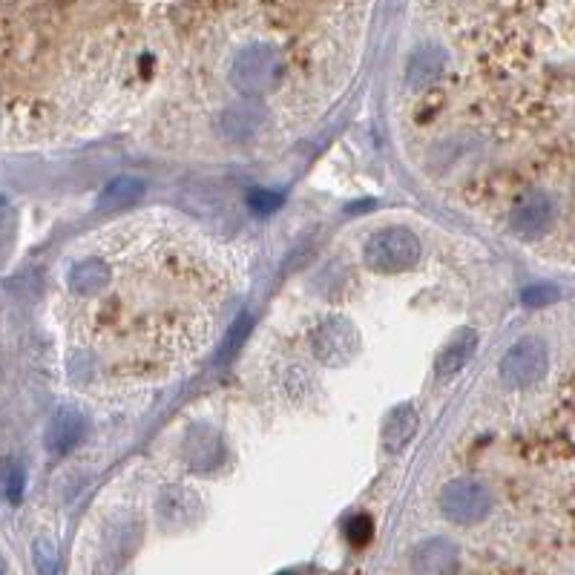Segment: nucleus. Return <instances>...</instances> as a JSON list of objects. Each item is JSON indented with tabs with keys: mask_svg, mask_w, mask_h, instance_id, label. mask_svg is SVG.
<instances>
[{
	"mask_svg": "<svg viewBox=\"0 0 575 575\" xmlns=\"http://www.w3.org/2000/svg\"><path fill=\"white\" fill-rule=\"evenodd\" d=\"M423 245L409 228L377 230L363 248V259L377 274H400L420 262Z\"/></svg>",
	"mask_w": 575,
	"mask_h": 575,
	"instance_id": "obj_1",
	"label": "nucleus"
},
{
	"mask_svg": "<svg viewBox=\"0 0 575 575\" xmlns=\"http://www.w3.org/2000/svg\"><path fill=\"white\" fill-rule=\"evenodd\" d=\"M282 78V55L274 46H245L233 61V84L245 95H268Z\"/></svg>",
	"mask_w": 575,
	"mask_h": 575,
	"instance_id": "obj_2",
	"label": "nucleus"
},
{
	"mask_svg": "<svg viewBox=\"0 0 575 575\" xmlns=\"http://www.w3.org/2000/svg\"><path fill=\"white\" fill-rule=\"evenodd\" d=\"M547 366H550L547 345L535 337H524L506 351L498 371L509 389H527L547 374Z\"/></svg>",
	"mask_w": 575,
	"mask_h": 575,
	"instance_id": "obj_3",
	"label": "nucleus"
},
{
	"mask_svg": "<svg viewBox=\"0 0 575 575\" xmlns=\"http://www.w3.org/2000/svg\"><path fill=\"white\" fill-rule=\"evenodd\" d=\"M492 509V495L489 489L478 481L460 478L443 486L440 492V512L452 524H478Z\"/></svg>",
	"mask_w": 575,
	"mask_h": 575,
	"instance_id": "obj_4",
	"label": "nucleus"
},
{
	"mask_svg": "<svg viewBox=\"0 0 575 575\" xmlns=\"http://www.w3.org/2000/svg\"><path fill=\"white\" fill-rule=\"evenodd\" d=\"M552 222H555V202L544 190H527L524 196L515 199L509 213V225L521 239L544 236L552 228Z\"/></svg>",
	"mask_w": 575,
	"mask_h": 575,
	"instance_id": "obj_5",
	"label": "nucleus"
},
{
	"mask_svg": "<svg viewBox=\"0 0 575 575\" xmlns=\"http://www.w3.org/2000/svg\"><path fill=\"white\" fill-rule=\"evenodd\" d=\"M311 348L322 363H345L354 348H357V334L354 325L345 320H328L311 337Z\"/></svg>",
	"mask_w": 575,
	"mask_h": 575,
	"instance_id": "obj_6",
	"label": "nucleus"
},
{
	"mask_svg": "<svg viewBox=\"0 0 575 575\" xmlns=\"http://www.w3.org/2000/svg\"><path fill=\"white\" fill-rule=\"evenodd\" d=\"M458 570V550L446 538H429L412 552L414 575H455Z\"/></svg>",
	"mask_w": 575,
	"mask_h": 575,
	"instance_id": "obj_7",
	"label": "nucleus"
},
{
	"mask_svg": "<svg viewBox=\"0 0 575 575\" xmlns=\"http://www.w3.org/2000/svg\"><path fill=\"white\" fill-rule=\"evenodd\" d=\"M110 279H113L110 265H107L104 259H98V256L75 262L67 274L69 291L78 294V297H95V294H101V291L110 285Z\"/></svg>",
	"mask_w": 575,
	"mask_h": 575,
	"instance_id": "obj_8",
	"label": "nucleus"
},
{
	"mask_svg": "<svg viewBox=\"0 0 575 575\" xmlns=\"http://www.w3.org/2000/svg\"><path fill=\"white\" fill-rule=\"evenodd\" d=\"M84 432H87V420L72 409H64L52 417V423L46 429V446L52 455H64L84 437Z\"/></svg>",
	"mask_w": 575,
	"mask_h": 575,
	"instance_id": "obj_9",
	"label": "nucleus"
},
{
	"mask_svg": "<svg viewBox=\"0 0 575 575\" xmlns=\"http://www.w3.org/2000/svg\"><path fill=\"white\" fill-rule=\"evenodd\" d=\"M144 196V182H138L133 176H121L113 179L101 190L98 196V210L101 213H124L130 207H136Z\"/></svg>",
	"mask_w": 575,
	"mask_h": 575,
	"instance_id": "obj_10",
	"label": "nucleus"
},
{
	"mask_svg": "<svg viewBox=\"0 0 575 575\" xmlns=\"http://www.w3.org/2000/svg\"><path fill=\"white\" fill-rule=\"evenodd\" d=\"M187 460L196 469H210L222 460V443L210 426H193L187 435Z\"/></svg>",
	"mask_w": 575,
	"mask_h": 575,
	"instance_id": "obj_11",
	"label": "nucleus"
},
{
	"mask_svg": "<svg viewBox=\"0 0 575 575\" xmlns=\"http://www.w3.org/2000/svg\"><path fill=\"white\" fill-rule=\"evenodd\" d=\"M259 124H262L259 107H253V104H236V107H230L225 118H222V133H225L230 141H251V138L259 133Z\"/></svg>",
	"mask_w": 575,
	"mask_h": 575,
	"instance_id": "obj_12",
	"label": "nucleus"
},
{
	"mask_svg": "<svg viewBox=\"0 0 575 575\" xmlns=\"http://www.w3.org/2000/svg\"><path fill=\"white\" fill-rule=\"evenodd\" d=\"M472 351H475V334H472V331L455 337L452 343L443 348V354H440V360H437V374H440V377L458 374L460 368L469 363Z\"/></svg>",
	"mask_w": 575,
	"mask_h": 575,
	"instance_id": "obj_13",
	"label": "nucleus"
},
{
	"mask_svg": "<svg viewBox=\"0 0 575 575\" xmlns=\"http://www.w3.org/2000/svg\"><path fill=\"white\" fill-rule=\"evenodd\" d=\"M443 72V55L437 49H420L414 52L412 64H409V81L412 84H429Z\"/></svg>",
	"mask_w": 575,
	"mask_h": 575,
	"instance_id": "obj_14",
	"label": "nucleus"
},
{
	"mask_svg": "<svg viewBox=\"0 0 575 575\" xmlns=\"http://www.w3.org/2000/svg\"><path fill=\"white\" fill-rule=\"evenodd\" d=\"M23 489H26V475L18 463H3L0 466V495L9 501V504H18L23 498Z\"/></svg>",
	"mask_w": 575,
	"mask_h": 575,
	"instance_id": "obj_15",
	"label": "nucleus"
},
{
	"mask_svg": "<svg viewBox=\"0 0 575 575\" xmlns=\"http://www.w3.org/2000/svg\"><path fill=\"white\" fill-rule=\"evenodd\" d=\"M32 555H35V570H38V575H58V550H55L52 541L38 538Z\"/></svg>",
	"mask_w": 575,
	"mask_h": 575,
	"instance_id": "obj_16",
	"label": "nucleus"
},
{
	"mask_svg": "<svg viewBox=\"0 0 575 575\" xmlns=\"http://www.w3.org/2000/svg\"><path fill=\"white\" fill-rule=\"evenodd\" d=\"M279 205H282V196L274 193V190H251V196H248V207L253 213H262V216L274 213Z\"/></svg>",
	"mask_w": 575,
	"mask_h": 575,
	"instance_id": "obj_17",
	"label": "nucleus"
},
{
	"mask_svg": "<svg viewBox=\"0 0 575 575\" xmlns=\"http://www.w3.org/2000/svg\"><path fill=\"white\" fill-rule=\"evenodd\" d=\"M345 532H348L351 544L363 547V544H368V538L374 535V524H371V518H368V515H354V518L348 521Z\"/></svg>",
	"mask_w": 575,
	"mask_h": 575,
	"instance_id": "obj_18",
	"label": "nucleus"
},
{
	"mask_svg": "<svg viewBox=\"0 0 575 575\" xmlns=\"http://www.w3.org/2000/svg\"><path fill=\"white\" fill-rule=\"evenodd\" d=\"M555 297H558V291L550 288V285H532V288L524 291V302L527 305H550Z\"/></svg>",
	"mask_w": 575,
	"mask_h": 575,
	"instance_id": "obj_19",
	"label": "nucleus"
},
{
	"mask_svg": "<svg viewBox=\"0 0 575 575\" xmlns=\"http://www.w3.org/2000/svg\"><path fill=\"white\" fill-rule=\"evenodd\" d=\"M0 575H6V561H3V555H0Z\"/></svg>",
	"mask_w": 575,
	"mask_h": 575,
	"instance_id": "obj_20",
	"label": "nucleus"
},
{
	"mask_svg": "<svg viewBox=\"0 0 575 575\" xmlns=\"http://www.w3.org/2000/svg\"><path fill=\"white\" fill-rule=\"evenodd\" d=\"M0 210H3V199H0Z\"/></svg>",
	"mask_w": 575,
	"mask_h": 575,
	"instance_id": "obj_21",
	"label": "nucleus"
}]
</instances>
